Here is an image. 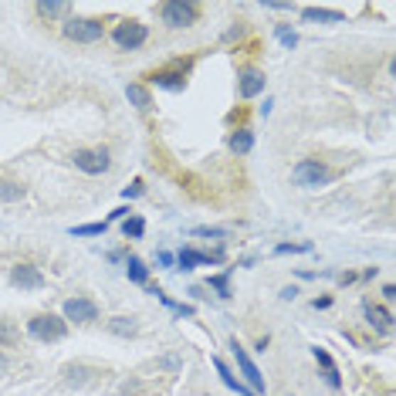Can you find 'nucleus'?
<instances>
[{
  "instance_id": "nucleus-25",
  "label": "nucleus",
  "mask_w": 396,
  "mask_h": 396,
  "mask_svg": "<svg viewBox=\"0 0 396 396\" xmlns=\"http://www.w3.org/2000/svg\"><path fill=\"white\" fill-rule=\"evenodd\" d=\"M210 288L217 291V298H230V282H227V271H224V274H213Z\"/></svg>"
},
{
  "instance_id": "nucleus-3",
  "label": "nucleus",
  "mask_w": 396,
  "mask_h": 396,
  "mask_svg": "<svg viewBox=\"0 0 396 396\" xmlns=\"http://www.w3.org/2000/svg\"><path fill=\"white\" fill-rule=\"evenodd\" d=\"M159 17H163V24L173 31L180 28H193L200 17V7L197 4H190V0H170V4H163L159 7Z\"/></svg>"
},
{
  "instance_id": "nucleus-4",
  "label": "nucleus",
  "mask_w": 396,
  "mask_h": 396,
  "mask_svg": "<svg viewBox=\"0 0 396 396\" xmlns=\"http://www.w3.org/2000/svg\"><path fill=\"white\" fill-rule=\"evenodd\" d=\"M71 163H75V170L88 173V176H99V173H109L112 156H109L105 146H92V149H75L71 153Z\"/></svg>"
},
{
  "instance_id": "nucleus-9",
  "label": "nucleus",
  "mask_w": 396,
  "mask_h": 396,
  "mask_svg": "<svg viewBox=\"0 0 396 396\" xmlns=\"http://www.w3.org/2000/svg\"><path fill=\"white\" fill-rule=\"evenodd\" d=\"M11 284L24 288V291H41L44 271L38 268V264H14V268H11Z\"/></svg>"
},
{
  "instance_id": "nucleus-24",
  "label": "nucleus",
  "mask_w": 396,
  "mask_h": 396,
  "mask_svg": "<svg viewBox=\"0 0 396 396\" xmlns=\"http://www.w3.org/2000/svg\"><path fill=\"white\" fill-rule=\"evenodd\" d=\"M17 339H21V332L11 322H0V349H11Z\"/></svg>"
},
{
  "instance_id": "nucleus-31",
  "label": "nucleus",
  "mask_w": 396,
  "mask_h": 396,
  "mask_svg": "<svg viewBox=\"0 0 396 396\" xmlns=\"http://www.w3.org/2000/svg\"><path fill=\"white\" fill-rule=\"evenodd\" d=\"M142 193V180H132V186H126V197L129 200H136Z\"/></svg>"
},
{
  "instance_id": "nucleus-10",
  "label": "nucleus",
  "mask_w": 396,
  "mask_h": 396,
  "mask_svg": "<svg viewBox=\"0 0 396 396\" xmlns=\"http://www.w3.org/2000/svg\"><path fill=\"white\" fill-rule=\"evenodd\" d=\"M186 71H190V61H173L170 68L156 71V75H153V85L170 88V92H180V88L186 85Z\"/></svg>"
},
{
  "instance_id": "nucleus-29",
  "label": "nucleus",
  "mask_w": 396,
  "mask_h": 396,
  "mask_svg": "<svg viewBox=\"0 0 396 396\" xmlns=\"http://www.w3.org/2000/svg\"><path fill=\"white\" fill-rule=\"evenodd\" d=\"M193 234H197V237H227L224 227H197Z\"/></svg>"
},
{
  "instance_id": "nucleus-8",
  "label": "nucleus",
  "mask_w": 396,
  "mask_h": 396,
  "mask_svg": "<svg viewBox=\"0 0 396 396\" xmlns=\"http://www.w3.org/2000/svg\"><path fill=\"white\" fill-rule=\"evenodd\" d=\"M230 353H234V359H237V369L244 373V380L251 382V390H255V393H264V390H268V386H264V376H261V369L255 366V359L247 355V349L234 339L230 342Z\"/></svg>"
},
{
  "instance_id": "nucleus-13",
  "label": "nucleus",
  "mask_w": 396,
  "mask_h": 396,
  "mask_svg": "<svg viewBox=\"0 0 396 396\" xmlns=\"http://www.w3.org/2000/svg\"><path fill=\"white\" fill-rule=\"evenodd\" d=\"M363 311H366V322L376 328L380 336H390V332H393V315L382 309V305H366Z\"/></svg>"
},
{
  "instance_id": "nucleus-21",
  "label": "nucleus",
  "mask_w": 396,
  "mask_h": 396,
  "mask_svg": "<svg viewBox=\"0 0 396 396\" xmlns=\"http://www.w3.org/2000/svg\"><path fill=\"white\" fill-rule=\"evenodd\" d=\"M122 234H126V237H132V241H136V237H142V234H146V220H142V217H136V213H129L126 220H122Z\"/></svg>"
},
{
  "instance_id": "nucleus-15",
  "label": "nucleus",
  "mask_w": 396,
  "mask_h": 396,
  "mask_svg": "<svg viewBox=\"0 0 396 396\" xmlns=\"http://www.w3.org/2000/svg\"><path fill=\"white\" fill-rule=\"evenodd\" d=\"M255 149V132L247 126H241V129H234L230 132V153H237V156H247Z\"/></svg>"
},
{
  "instance_id": "nucleus-5",
  "label": "nucleus",
  "mask_w": 396,
  "mask_h": 396,
  "mask_svg": "<svg viewBox=\"0 0 396 396\" xmlns=\"http://www.w3.org/2000/svg\"><path fill=\"white\" fill-rule=\"evenodd\" d=\"M298 186H305V190H319V186H326L332 180V170H328L322 159H301L295 163V170H291Z\"/></svg>"
},
{
  "instance_id": "nucleus-22",
  "label": "nucleus",
  "mask_w": 396,
  "mask_h": 396,
  "mask_svg": "<svg viewBox=\"0 0 396 396\" xmlns=\"http://www.w3.org/2000/svg\"><path fill=\"white\" fill-rule=\"evenodd\" d=\"M105 227H109V220H102V224H82V227H71V234L75 237H99V234H105Z\"/></svg>"
},
{
  "instance_id": "nucleus-1",
  "label": "nucleus",
  "mask_w": 396,
  "mask_h": 396,
  "mask_svg": "<svg viewBox=\"0 0 396 396\" xmlns=\"http://www.w3.org/2000/svg\"><path fill=\"white\" fill-rule=\"evenodd\" d=\"M28 336L38 342H61L68 336V322L61 315H51V311H41L28 322Z\"/></svg>"
},
{
  "instance_id": "nucleus-12",
  "label": "nucleus",
  "mask_w": 396,
  "mask_h": 396,
  "mask_svg": "<svg viewBox=\"0 0 396 396\" xmlns=\"http://www.w3.org/2000/svg\"><path fill=\"white\" fill-rule=\"evenodd\" d=\"M224 261V255L220 251H213V255H203V251H193V247H183L180 255H176V264L183 271H193L197 264H220Z\"/></svg>"
},
{
  "instance_id": "nucleus-19",
  "label": "nucleus",
  "mask_w": 396,
  "mask_h": 396,
  "mask_svg": "<svg viewBox=\"0 0 396 396\" xmlns=\"http://www.w3.org/2000/svg\"><path fill=\"white\" fill-rule=\"evenodd\" d=\"M305 21H326V24H342V14L339 11H326V7H305L301 11Z\"/></svg>"
},
{
  "instance_id": "nucleus-18",
  "label": "nucleus",
  "mask_w": 396,
  "mask_h": 396,
  "mask_svg": "<svg viewBox=\"0 0 396 396\" xmlns=\"http://www.w3.org/2000/svg\"><path fill=\"white\" fill-rule=\"evenodd\" d=\"M24 183H17V180H0V200L4 203H17V200H24Z\"/></svg>"
},
{
  "instance_id": "nucleus-16",
  "label": "nucleus",
  "mask_w": 396,
  "mask_h": 396,
  "mask_svg": "<svg viewBox=\"0 0 396 396\" xmlns=\"http://www.w3.org/2000/svg\"><path fill=\"white\" fill-rule=\"evenodd\" d=\"M109 332H112V336L129 339V336H136V332H139V322H136L132 315H115L112 322H109Z\"/></svg>"
},
{
  "instance_id": "nucleus-6",
  "label": "nucleus",
  "mask_w": 396,
  "mask_h": 396,
  "mask_svg": "<svg viewBox=\"0 0 396 396\" xmlns=\"http://www.w3.org/2000/svg\"><path fill=\"white\" fill-rule=\"evenodd\" d=\"M146 38H149V28L142 21H119L112 31V41L119 51H136L146 44Z\"/></svg>"
},
{
  "instance_id": "nucleus-7",
  "label": "nucleus",
  "mask_w": 396,
  "mask_h": 396,
  "mask_svg": "<svg viewBox=\"0 0 396 396\" xmlns=\"http://www.w3.org/2000/svg\"><path fill=\"white\" fill-rule=\"evenodd\" d=\"M61 319L65 322H78V326H85V322H95L99 319V305L92 301V298H82L75 295L65 301V309H61Z\"/></svg>"
},
{
  "instance_id": "nucleus-33",
  "label": "nucleus",
  "mask_w": 396,
  "mask_h": 396,
  "mask_svg": "<svg viewBox=\"0 0 396 396\" xmlns=\"http://www.w3.org/2000/svg\"><path fill=\"white\" fill-rule=\"evenodd\" d=\"M382 298H386V301H393V298H396V288H393V284H386V288H382Z\"/></svg>"
},
{
  "instance_id": "nucleus-11",
  "label": "nucleus",
  "mask_w": 396,
  "mask_h": 396,
  "mask_svg": "<svg viewBox=\"0 0 396 396\" xmlns=\"http://www.w3.org/2000/svg\"><path fill=\"white\" fill-rule=\"evenodd\" d=\"M264 71L261 68H241L237 71V95L241 99H257L261 92H264Z\"/></svg>"
},
{
  "instance_id": "nucleus-23",
  "label": "nucleus",
  "mask_w": 396,
  "mask_h": 396,
  "mask_svg": "<svg viewBox=\"0 0 396 396\" xmlns=\"http://www.w3.org/2000/svg\"><path fill=\"white\" fill-rule=\"evenodd\" d=\"M38 14H44V17H61V14H68V4H58V0H44V4H38Z\"/></svg>"
},
{
  "instance_id": "nucleus-20",
  "label": "nucleus",
  "mask_w": 396,
  "mask_h": 396,
  "mask_svg": "<svg viewBox=\"0 0 396 396\" xmlns=\"http://www.w3.org/2000/svg\"><path fill=\"white\" fill-rule=\"evenodd\" d=\"M213 366H217V373H220V380H224L227 386H230V390H237L241 396H255L251 390H244V386H241V380H234V373H230V369L224 366V359H213Z\"/></svg>"
},
{
  "instance_id": "nucleus-17",
  "label": "nucleus",
  "mask_w": 396,
  "mask_h": 396,
  "mask_svg": "<svg viewBox=\"0 0 396 396\" xmlns=\"http://www.w3.org/2000/svg\"><path fill=\"white\" fill-rule=\"evenodd\" d=\"M126 278L132 284H146V282H149V268H146V261H139V257H129V261H126Z\"/></svg>"
},
{
  "instance_id": "nucleus-30",
  "label": "nucleus",
  "mask_w": 396,
  "mask_h": 396,
  "mask_svg": "<svg viewBox=\"0 0 396 396\" xmlns=\"http://www.w3.org/2000/svg\"><path fill=\"white\" fill-rule=\"evenodd\" d=\"M159 366L163 369H180L183 366V359H180V355H163V359H159Z\"/></svg>"
},
{
  "instance_id": "nucleus-32",
  "label": "nucleus",
  "mask_w": 396,
  "mask_h": 396,
  "mask_svg": "<svg viewBox=\"0 0 396 396\" xmlns=\"http://www.w3.org/2000/svg\"><path fill=\"white\" fill-rule=\"evenodd\" d=\"M295 295H298V288H295V284H291V288H282V298H284V301H291Z\"/></svg>"
},
{
  "instance_id": "nucleus-26",
  "label": "nucleus",
  "mask_w": 396,
  "mask_h": 396,
  "mask_svg": "<svg viewBox=\"0 0 396 396\" xmlns=\"http://www.w3.org/2000/svg\"><path fill=\"white\" fill-rule=\"evenodd\" d=\"M311 353H315V359H319V366L326 369V376H328V373H339V369H336V363H332V355H328L326 349H319V346H315Z\"/></svg>"
},
{
  "instance_id": "nucleus-34",
  "label": "nucleus",
  "mask_w": 396,
  "mask_h": 396,
  "mask_svg": "<svg viewBox=\"0 0 396 396\" xmlns=\"http://www.w3.org/2000/svg\"><path fill=\"white\" fill-rule=\"evenodd\" d=\"M311 305H315V309H328V305H332V298H315Z\"/></svg>"
},
{
  "instance_id": "nucleus-35",
  "label": "nucleus",
  "mask_w": 396,
  "mask_h": 396,
  "mask_svg": "<svg viewBox=\"0 0 396 396\" xmlns=\"http://www.w3.org/2000/svg\"><path fill=\"white\" fill-rule=\"evenodd\" d=\"M4 369H7V359H4V353H0V373H4Z\"/></svg>"
},
{
  "instance_id": "nucleus-2",
  "label": "nucleus",
  "mask_w": 396,
  "mask_h": 396,
  "mask_svg": "<svg viewBox=\"0 0 396 396\" xmlns=\"http://www.w3.org/2000/svg\"><path fill=\"white\" fill-rule=\"evenodd\" d=\"M65 38L75 44H95L105 38V24L99 17H68L65 21Z\"/></svg>"
},
{
  "instance_id": "nucleus-14",
  "label": "nucleus",
  "mask_w": 396,
  "mask_h": 396,
  "mask_svg": "<svg viewBox=\"0 0 396 396\" xmlns=\"http://www.w3.org/2000/svg\"><path fill=\"white\" fill-rule=\"evenodd\" d=\"M126 99L139 109V112H149L153 109V92L146 85H139V82H132V85H126Z\"/></svg>"
},
{
  "instance_id": "nucleus-28",
  "label": "nucleus",
  "mask_w": 396,
  "mask_h": 396,
  "mask_svg": "<svg viewBox=\"0 0 396 396\" xmlns=\"http://www.w3.org/2000/svg\"><path fill=\"white\" fill-rule=\"evenodd\" d=\"M274 251L278 255H305V251H311V244H278Z\"/></svg>"
},
{
  "instance_id": "nucleus-27",
  "label": "nucleus",
  "mask_w": 396,
  "mask_h": 396,
  "mask_svg": "<svg viewBox=\"0 0 396 396\" xmlns=\"http://www.w3.org/2000/svg\"><path fill=\"white\" fill-rule=\"evenodd\" d=\"M274 34L282 38V44H284V48H295V44H298V34H295V31H288L284 24H278V28H274Z\"/></svg>"
}]
</instances>
